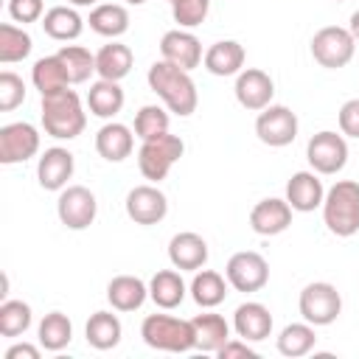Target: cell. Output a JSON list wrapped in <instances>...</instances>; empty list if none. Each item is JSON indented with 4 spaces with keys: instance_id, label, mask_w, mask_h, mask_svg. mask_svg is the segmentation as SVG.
Masks as SVG:
<instances>
[{
    "instance_id": "e0dca14e",
    "label": "cell",
    "mask_w": 359,
    "mask_h": 359,
    "mask_svg": "<svg viewBox=\"0 0 359 359\" xmlns=\"http://www.w3.org/2000/svg\"><path fill=\"white\" fill-rule=\"evenodd\" d=\"M325 199V188L317 177V171H294L286 182V202L292 205V210L297 213H311L317 208H323Z\"/></svg>"
},
{
    "instance_id": "ee69618b",
    "label": "cell",
    "mask_w": 359,
    "mask_h": 359,
    "mask_svg": "<svg viewBox=\"0 0 359 359\" xmlns=\"http://www.w3.org/2000/svg\"><path fill=\"white\" fill-rule=\"evenodd\" d=\"M3 356L6 359H39V348L36 345H28V342H17Z\"/></svg>"
},
{
    "instance_id": "8d00e7d4",
    "label": "cell",
    "mask_w": 359,
    "mask_h": 359,
    "mask_svg": "<svg viewBox=\"0 0 359 359\" xmlns=\"http://www.w3.org/2000/svg\"><path fill=\"white\" fill-rule=\"evenodd\" d=\"M31 306L22 303V300H3L0 306V334L3 337H22L28 328H31Z\"/></svg>"
},
{
    "instance_id": "c3c4849f",
    "label": "cell",
    "mask_w": 359,
    "mask_h": 359,
    "mask_svg": "<svg viewBox=\"0 0 359 359\" xmlns=\"http://www.w3.org/2000/svg\"><path fill=\"white\" fill-rule=\"evenodd\" d=\"M334 3H342V0H334Z\"/></svg>"
},
{
    "instance_id": "5bb4252c",
    "label": "cell",
    "mask_w": 359,
    "mask_h": 359,
    "mask_svg": "<svg viewBox=\"0 0 359 359\" xmlns=\"http://www.w3.org/2000/svg\"><path fill=\"white\" fill-rule=\"evenodd\" d=\"M168 213V199L157 185H135L126 194V216L135 224H157Z\"/></svg>"
},
{
    "instance_id": "30bf717a",
    "label": "cell",
    "mask_w": 359,
    "mask_h": 359,
    "mask_svg": "<svg viewBox=\"0 0 359 359\" xmlns=\"http://www.w3.org/2000/svg\"><path fill=\"white\" fill-rule=\"evenodd\" d=\"M224 278L236 292H258L269 280V264L261 252L241 250V252L230 255V261L224 266Z\"/></svg>"
},
{
    "instance_id": "f6af8a7d",
    "label": "cell",
    "mask_w": 359,
    "mask_h": 359,
    "mask_svg": "<svg viewBox=\"0 0 359 359\" xmlns=\"http://www.w3.org/2000/svg\"><path fill=\"white\" fill-rule=\"evenodd\" d=\"M348 31H351V36L359 42V8L351 14V20H348Z\"/></svg>"
},
{
    "instance_id": "5b68a950",
    "label": "cell",
    "mask_w": 359,
    "mask_h": 359,
    "mask_svg": "<svg viewBox=\"0 0 359 359\" xmlns=\"http://www.w3.org/2000/svg\"><path fill=\"white\" fill-rule=\"evenodd\" d=\"M185 151V143L182 137L165 132L163 137H154V140H143L140 149H137V168L140 174L149 180V182H160L168 177L171 165L182 157Z\"/></svg>"
},
{
    "instance_id": "8992f818",
    "label": "cell",
    "mask_w": 359,
    "mask_h": 359,
    "mask_svg": "<svg viewBox=\"0 0 359 359\" xmlns=\"http://www.w3.org/2000/svg\"><path fill=\"white\" fill-rule=\"evenodd\" d=\"M297 309H300V317L306 323H311L314 328L317 325H331L339 317V311H342V297H339V292H337L334 283L314 280V283L303 286L300 300H297Z\"/></svg>"
},
{
    "instance_id": "7402d4cb",
    "label": "cell",
    "mask_w": 359,
    "mask_h": 359,
    "mask_svg": "<svg viewBox=\"0 0 359 359\" xmlns=\"http://www.w3.org/2000/svg\"><path fill=\"white\" fill-rule=\"evenodd\" d=\"M202 65H205V70L213 73V76H238V73L244 70V48H241L236 39L213 42V45L205 50Z\"/></svg>"
},
{
    "instance_id": "1f68e13d",
    "label": "cell",
    "mask_w": 359,
    "mask_h": 359,
    "mask_svg": "<svg viewBox=\"0 0 359 359\" xmlns=\"http://www.w3.org/2000/svg\"><path fill=\"white\" fill-rule=\"evenodd\" d=\"M36 339L45 351H62L73 339V323L62 311H48L36 328Z\"/></svg>"
},
{
    "instance_id": "cb8c5ba5",
    "label": "cell",
    "mask_w": 359,
    "mask_h": 359,
    "mask_svg": "<svg viewBox=\"0 0 359 359\" xmlns=\"http://www.w3.org/2000/svg\"><path fill=\"white\" fill-rule=\"evenodd\" d=\"M194 325V345L196 351H205V353H216L227 339H230V325L222 314H196L191 320Z\"/></svg>"
},
{
    "instance_id": "836d02e7",
    "label": "cell",
    "mask_w": 359,
    "mask_h": 359,
    "mask_svg": "<svg viewBox=\"0 0 359 359\" xmlns=\"http://www.w3.org/2000/svg\"><path fill=\"white\" fill-rule=\"evenodd\" d=\"M31 81H34V87H36L42 95L70 87L67 73H65V65H62V59H59L56 53H53V56H42V59L34 62V67H31Z\"/></svg>"
},
{
    "instance_id": "44dd1931",
    "label": "cell",
    "mask_w": 359,
    "mask_h": 359,
    "mask_svg": "<svg viewBox=\"0 0 359 359\" xmlns=\"http://www.w3.org/2000/svg\"><path fill=\"white\" fill-rule=\"evenodd\" d=\"M135 149V135L129 126L118 123V121H109L104 123L98 132H95V151L107 160V163H121L132 154Z\"/></svg>"
},
{
    "instance_id": "4dcf8cb0",
    "label": "cell",
    "mask_w": 359,
    "mask_h": 359,
    "mask_svg": "<svg viewBox=\"0 0 359 359\" xmlns=\"http://www.w3.org/2000/svg\"><path fill=\"white\" fill-rule=\"evenodd\" d=\"M90 28L107 39H118L129 31V11L118 3H98L90 11Z\"/></svg>"
},
{
    "instance_id": "d4e9b609",
    "label": "cell",
    "mask_w": 359,
    "mask_h": 359,
    "mask_svg": "<svg viewBox=\"0 0 359 359\" xmlns=\"http://www.w3.org/2000/svg\"><path fill=\"white\" fill-rule=\"evenodd\" d=\"M132 62H135V53H132L129 45H123V42H109V45H104V48L95 53V73H98V79L121 81V79L129 76Z\"/></svg>"
},
{
    "instance_id": "74e56055",
    "label": "cell",
    "mask_w": 359,
    "mask_h": 359,
    "mask_svg": "<svg viewBox=\"0 0 359 359\" xmlns=\"http://www.w3.org/2000/svg\"><path fill=\"white\" fill-rule=\"evenodd\" d=\"M168 132V112L157 104H146L135 115V137L140 140H154Z\"/></svg>"
},
{
    "instance_id": "4316f807",
    "label": "cell",
    "mask_w": 359,
    "mask_h": 359,
    "mask_svg": "<svg viewBox=\"0 0 359 359\" xmlns=\"http://www.w3.org/2000/svg\"><path fill=\"white\" fill-rule=\"evenodd\" d=\"M42 31L56 39V42H70V39H79L81 31H84V20L76 8L70 6H53L45 11L42 17Z\"/></svg>"
},
{
    "instance_id": "ffe728a7",
    "label": "cell",
    "mask_w": 359,
    "mask_h": 359,
    "mask_svg": "<svg viewBox=\"0 0 359 359\" xmlns=\"http://www.w3.org/2000/svg\"><path fill=\"white\" fill-rule=\"evenodd\" d=\"M233 328L247 342H261L272 334V314L264 303L247 300L233 311Z\"/></svg>"
},
{
    "instance_id": "484cf974",
    "label": "cell",
    "mask_w": 359,
    "mask_h": 359,
    "mask_svg": "<svg viewBox=\"0 0 359 359\" xmlns=\"http://www.w3.org/2000/svg\"><path fill=\"white\" fill-rule=\"evenodd\" d=\"M185 292L188 289H185V280L177 272V266L174 269H160L149 280V297L154 300L157 309H165V311L168 309H177L185 300Z\"/></svg>"
},
{
    "instance_id": "ac0fdd59",
    "label": "cell",
    "mask_w": 359,
    "mask_h": 359,
    "mask_svg": "<svg viewBox=\"0 0 359 359\" xmlns=\"http://www.w3.org/2000/svg\"><path fill=\"white\" fill-rule=\"evenodd\" d=\"M168 261L171 266H177L180 272H196L208 264V241L199 233H177L168 241Z\"/></svg>"
},
{
    "instance_id": "ba28073f",
    "label": "cell",
    "mask_w": 359,
    "mask_h": 359,
    "mask_svg": "<svg viewBox=\"0 0 359 359\" xmlns=\"http://www.w3.org/2000/svg\"><path fill=\"white\" fill-rule=\"evenodd\" d=\"M306 160H309L311 171H317V174H339L348 163V143L342 135L323 129V132L309 137Z\"/></svg>"
},
{
    "instance_id": "681fc988",
    "label": "cell",
    "mask_w": 359,
    "mask_h": 359,
    "mask_svg": "<svg viewBox=\"0 0 359 359\" xmlns=\"http://www.w3.org/2000/svg\"><path fill=\"white\" fill-rule=\"evenodd\" d=\"M168 3H174V0H168Z\"/></svg>"
},
{
    "instance_id": "f35d334b",
    "label": "cell",
    "mask_w": 359,
    "mask_h": 359,
    "mask_svg": "<svg viewBox=\"0 0 359 359\" xmlns=\"http://www.w3.org/2000/svg\"><path fill=\"white\" fill-rule=\"evenodd\" d=\"M208 11H210V0H174L171 3V14H174V22L180 28L202 25Z\"/></svg>"
},
{
    "instance_id": "b9f144b4",
    "label": "cell",
    "mask_w": 359,
    "mask_h": 359,
    "mask_svg": "<svg viewBox=\"0 0 359 359\" xmlns=\"http://www.w3.org/2000/svg\"><path fill=\"white\" fill-rule=\"evenodd\" d=\"M339 132L359 140V98H351L339 107Z\"/></svg>"
},
{
    "instance_id": "f1b7e54d",
    "label": "cell",
    "mask_w": 359,
    "mask_h": 359,
    "mask_svg": "<svg viewBox=\"0 0 359 359\" xmlns=\"http://www.w3.org/2000/svg\"><path fill=\"white\" fill-rule=\"evenodd\" d=\"M191 297L196 306L202 309H216L219 303H224L227 297V278H222L219 272L213 269H196L191 286H188Z\"/></svg>"
},
{
    "instance_id": "bcb514c9",
    "label": "cell",
    "mask_w": 359,
    "mask_h": 359,
    "mask_svg": "<svg viewBox=\"0 0 359 359\" xmlns=\"http://www.w3.org/2000/svg\"><path fill=\"white\" fill-rule=\"evenodd\" d=\"M67 3H73V6H95L98 0H67Z\"/></svg>"
},
{
    "instance_id": "60d3db41",
    "label": "cell",
    "mask_w": 359,
    "mask_h": 359,
    "mask_svg": "<svg viewBox=\"0 0 359 359\" xmlns=\"http://www.w3.org/2000/svg\"><path fill=\"white\" fill-rule=\"evenodd\" d=\"M42 0H8V14H11V20L14 22H36V20H42L45 14H42Z\"/></svg>"
},
{
    "instance_id": "f546056e",
    "label": "cell",
    "mask_w": 359,
    "mask_h": 359,
    "mask_svg": "<svg viewBox=\"0 0 359 359\" xmlns=\"http://www.w3.org/2000/svg\"><path fill=\"white\" fill-rule=\"evenodd\" d=\"M121 320L112 314V311H95L90 314L87 325H84V337H87V345H93L95 351H109L121 342Z\"/></svg>"
},
{
    "instance_id": "52a82bcc",
    "label": "cell",
    "mask_w": 359,
    "mask_h": 359,
    "mask_svg": "<svg viewBox=\"0 0 359 359\" xmlns=\"http://www.w3.org/2000/svg\"><path fill=\"white\" fill-rule=\"evenodd\" d=\"M356 50V39L351 36L348 28L339 25H325L311 36V56L317 65L328 67V70H339L353 59Z\"/></svg>"
},
{
    "instance_id": "9a60e30c",
    "label": "cell",
    "mask_w": 359,
    "mask_h": 359,
    "mask_svg": "<svg viewBox=\"0 0 359 359\" xmlns=\"http://www.w3.org/2000/svg\"><path fill=\"white\" fill-rule=\"evenodd\" d=\"M160 56L182 70H194L202 65L205 53H202V42L191 34V31H182V28H174V31H165L163 39H160Z\"/></svg>"
},
{
    "instance_id": "ab89813d",
    "label": "cell",
    "mask_w": 359,
    "mask_h": 359,
    "mask_svg": "<svg viewBox=\"0 0 359 359\" xmlns=\"http://www.w3.org/2000/svg\"><path fill=\"white\" fill-rule=\"evenodd\" d=\"M22 101H25V81L17 73L3 70L0 73V112H11Z\"/></svg>"
},
{
    "instance_id": "d590c367",
    "label": "cell",
    "mask_w": 359,
    "mask_h": 359,
    "mask_svg": "<svg viewBox=\"0 0 359 359\" xmlns=\"http://www.w3.org/2000/svg\"><path fill=\"white\" fill-rule=\"evenodd\" d=\"M31 48H34V42H31V34L25 28H17L11 22L0 25V62L3 65L22 62L31 53Z\"/></svg>"
},
{
    "instance_id": "7dc6e473",
    "label": "cell",
    "mask_w": 359,
    "mask_h": 359,
    "mask_svg": "<svg viewBox=\"0 0 359 359\" xmlns=\"http://www.w3.org/2000/svg\"><path fill=\"white\" fill-rule=\"evenodd\" d=\"M126 3H129V6H143L146 0H126Z\"/></svg>"
},
{
    "instance_id": "83f0119b",
    "label": "cell",
    "mask_w": 359,
    "mask_h": 359,
    "mask_svg": "<svg viewBox=\"0 0 359 359\" xmlns=\"http://www.w3.org/2000/svg\"><path fill=\"white\" fill-rule=\"evenodd\" d=\"M87 107L95 118H104V121H112L121 109H123V90L118 81H107V79H98L95 84H90L87 90Z\"/></svg>"
},
{
    "instance_id": "8fae6325",
    "label": "cell",
    "mask_w": 359,
    "mask_h": 359,
    "mask_svg": "<svg viewBox=\"0 0 359 359\" xmlns=\"http://www.w3.org/2000/svg\"><path fill=\"white\" fill-rule=\"evenodd\" d=\"M255 135L272 149H283L297 137V115L283 104H269L255 118Z\"/></svg>"
},
{
    "instance_id": "603a6c76",
    "label": "cell",
    "mask_w": 359,
    "mask_h": 359,
    "mask_svg": "<svg viewBox=\"0 0 359 359\" xmlns=\"http://www.w3.org/2000/svg\"><path fill=\"white\" fill-rule=\"evenodd\" d=\"M149 286L135 275H115L107 283V300L115 311H135L146 303Z\"/></svg>"
},
{
    "instance_id": "2e32d148",
    "label": "cell",
    "mask_w": 359,
    "mask_h": 359,
    "mask_svg": "<svg viewBox=\"0 0 359 359\" xmlns=\"http://www.w3.org/2000/svg\"><path fill=\"white\" fill-rule=\"evenodd\" d=\"M73 168H76L73 154L62 146H50L36 163V180L45 191H62L67 188V180L73 177Z\"/></svg>"
},
{
    "instance_id": "277c9868",
    "label": "cell",
    "mask_w": 359,
    "mask_h": 359,
    "mask_svg": "<svg viewBox=\"0 0 359 359\" xmlns=\"http://www.w3.org/2000/svg\"><path fill=\"white\" fill-rule=\"evenodd\" d=\"M140 337L154 351L185 353V351L196 348L191 320H180V317H171V314H149L140 323Z\"/></svg>"
},
{
    "instance_id": "4fadbf2b",
    "label": "cell",
    "mask_w": 359,
    "mask_h": 359,
    "mask_svg": "<svg viewBox=\"0 0 359 359\" xmlns=\"http://www.w3.org/2000/svg\"><path fill=\"white\" fill-rule=\"evenodd\" d=\"M236 101L250 109V112H261L272 104V95H275V81L269 73L258 70V67H247L236 76Z\"/></svg>"
},
{
    "instance_id": "3957f363",
    "label": "cell",
    "mask_w": 359,
    "mask_h": 359,
    "mask_svg": "<svg viewBox=\"0 0 359 359\" xmlns=\"http://www.w3.org/2000/svg\"><path fill=\"white\" fill-rule=\"evenodd\" d=\"M323 222L339 238H348L359 230V182L339 180L325 191Z\"/></svg>"
},
{
    "instance_id": "9c48e42d",
    "label": "cell",
    "mask_w": 359,
    "mask_h": 359,
    "mask_svg": "<svg viewBox=\"0 0 359 359\" xmlns=\"http://www.w3.org/2000/svg\"><path fill=\"white\" fill-rule=\"evenodd\" d=\"M56 213L67 230H87L98 213L95 194L84 185H67L56 199Z\"/></svg>"
},
{
    "instance_id": "7c38bea8",
    "label": "cell",
    "mask_w": 359,
    "mask_h": 359,
    "mask_svg": "<svg viewBox=\"0 0 359 359\" xmlns=\"http://www.w3.org/2000/svg\"><path fill=\"white\" fill-rule=\"evenodd\" d=\"M39 151V132L28 121H14L0 129V163H25Z\"/></svg>"
},
{
    "instance_id": "7bdbcfd3",
    "label": "cell",
    "mask_w": 359,
    "mask_h": 359,
    "mask_svg": "<svg viewBox=\"0 0 359 359\" xmlns=\"http://www.w3.org/2000/svg\"><path fill=\"white\" fill-rule=\"evenodd\" d=\"M219 359H236V356H244V359H255L258 353L247 345V339H227L219 351H216Z\"/></svg>"
},
{
    "instance_id": "7a4b0ae2",
    "label": "cell",
    "mask_w": 359,
    "mask_h": 359,
    "mask_svg": "<svg viewBox=\"0 0 359 359\" xmlns=\"http://www.w3.org/2000/svg\"><path fill=\"white\" fill-rule=\"evenodd\" d=\"M84 126H87V112L81 107V98L70 87L42 95V129H45V135H50L56 140H73L84 132Z\"/></svg>"
},
{
    "instance_id": "d6a6232c",
    "label": "cell",
    "mask_w": 359,
    "mask_h": 359,
    "mask_svg": "<svg viewBox=\"0 0 359 359\" xmlns=\"http://www.w3.org/2000/svg\"><path fill=\"white\" fill-rule=\"evenodd\" d=\"M317 345V334H314V325L311 323H289L280 334H278V351L289 359H297V356H306L311 353Z\"/></svg>"
},
{
    "instance_id": "d6986e66",
    "label": "cell",
    "mask_w": 359,
    "mask_h": 359,
    "mask_svg": "<svg viewBox=\"0 0 359 359\" xmlns=\"http://www.w3.org/2000/svg\"><path fill=\"white\" fill-rule=\"evenodd\" d=\"M289 224H292V205L286 199L269 196V199H261L250 210V227L258 236H278Z\"/></svg>"
},
{
    "instance_id": "e575fe53",
    "label": "cell",
    "mask_w": 359,
    "mask_h": 359,
    "mask_svg": "<svg viewBox=\"0 0 359 359\" xmlns=\"http://www.w3.org/2000/svg\"><path fill=\"white\" fill-rule=\"evenodd\" d=\"M56 56L62 59L70 84H81L95 73V56L81 45H62L56 50Z\"/></svg>"
},
{
    "instance_id": "6da1fadb",
    "label": "cell",
    "mask_w": 359,
    "mask_h": 359,
    "mask_svg": "<svg viewBox=\"0 0 359 359\" xmlns=\"http://www.w3.org/2000/svg\"><path fill=\"white\" fill-rule=\"evenodd\" d=\"M146 81H149L151 93H157V98L180 118H188L199 104L196 84H194L191 73L177 67V65H171V62H165V59H160V62H154L149 67Z\"/></svg>"
}]
</instances>
